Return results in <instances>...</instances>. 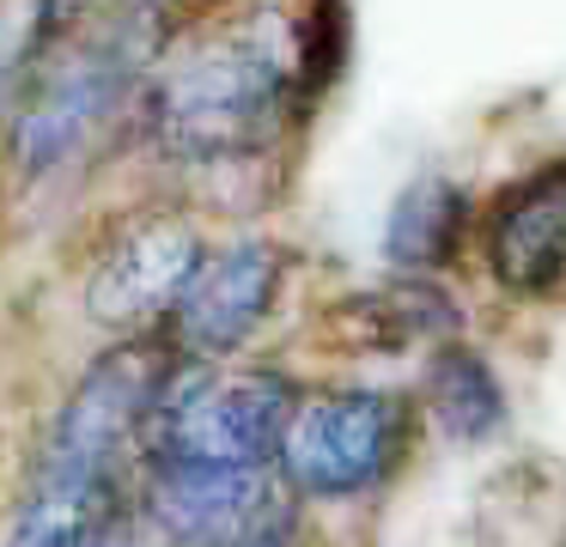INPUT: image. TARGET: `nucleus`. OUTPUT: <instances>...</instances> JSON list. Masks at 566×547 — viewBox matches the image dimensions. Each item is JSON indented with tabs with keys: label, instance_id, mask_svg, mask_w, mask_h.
<instances>
[{
	"label": "nucleus",
	"instance_id": "1",
	"mask_svg": "<svg viewBox=\"0 0 566 547\" xmlns=\"http://www.w3.org/2000/svg\"><path fill=\"white\" fill-rule=\"evenodd\" d=\"M311 19L281 0H238L165 36L135 104V134L184 177H226L281 146L293 109L323 92Z\"/></svg>",
	"mask_w": 566,
	"mask_h": 547
},
{
	"label": "nucleus",
	"instance_id": "2",
	"mask_svg": "<svg viewBox=\"0 0 566 547\" xmlns=\"http://www.w3.org/2000/svg\"><path fill=\"white\" fill-rule=\"evenodd\" d=\"M165 36L171 19L159 0H92L62 36H50L0 122L13 177L55 182L86 165L123 122H135Z\"/></svg>",
	"mask_w": 566,
	"mask_h": 547
},
{
	"label": "nucleus",
	"instance_id": "3",
	"mask_svg": "<svg viewBox=\"0 0 566 547\" xmlns=\"http://www.w3.org/2000/svg\"><path fill=\"white\" fill-rule=\"evenodd\" d=\"M298 396L269 365H226V359H184L159 389L147 420L153 462H196V469H256L281 456L286 420Z\"/></svg>",
	"mask_w": 566,
	"mask_h": 547
},
{
	"label": "nucleus",
	"instance_id": "4",
	"mask_svg": "<svg viewBox=\"0 0 566 547\" xmlns=\"http://www.w3.org/2000/svg\"><path fill=\"white\" fill-rule=\"evenodd\" d=\"M177 365V347H153L147 335H123V347L98 353L74 396L62 401L50 425L38 469L50 474H123L128 450L147 438V420L159 408V389Z\"/></svg>",
	"mask_w": 566,
	"mask_h": 547
},
{
	"label": "nucleus",
	"instance_id": "5",
	"mask_svg": "<svg viewBox=\"0 0 566 547\" xmlns=\"http://www.w3.org/2000/svg\"><path fill=\"white\" fill-rule=\"evenodd\" d=\"M408 438V401L396 389H329L293 408L281 469L311 498H354L390 474Z\"/></svg>",
	"mask_w": 566,
	"mask_h": 547
},
{
	"label": "nucleus",
	"instance_id": "6",
	"mask_svg": "<svg viewBox=\"0 0 566 547\" xmlns=\"http://www.w3.org/2000/svg\"><path fill=\"white\" fill-rule=\"evenodd\" d=\"M201 255H208V238L189 213L140 207L98 243V262L86 274V316L111 335H147L171 323Z\"/></svg>",
	"mask_w": 566,
	"mask_h": 547
},
{
	"label": "nucleus",
	"instance_id": "7",
	"mask_svg": "<svg viewBox=\"0 0 566 547\" xmlns=\"http://www.w3.org/2000/svg\"><path fill=\"white\" fill-rule=\"evenodd\" d=\"M147 523L171 547H232L269 541L293 523V481L269 462L256 469H196V462H153Z\"/></svg>",
	"mask_w": 566,
	"mask_h": 547
},
{
	"label": "nucleus",
	"instance_id": "8",
	"mask_svg": "<svg viewBox=\"0 0 566 547\" xmlns=\"http://www.w3.org/2000/svg\"><path fill=\"white\" fill-rule=\"evenodd\" d=\"M281 280H286V262L262 238H238L208 250L171 311V347L184 359H232L269 323Z\"/></svg>",
	"mask_w": 566,
	"mask_h": 547
},
{
	"label": "nucleus",
	"instance_id": "9",
	"mask_svg": "<svg viewBox=\"0 0 566 547\" xmlns=\"http://www.w3.org/2000/svg\"><path fill=\"white\" fill-rule=\"evenodd\" d=\"M481 262L512 298H548L566 286V152L524 170L488 201Z\"/></svg>",
	"mask_w": 566,
	"mask_h": 547
},
{
	"label": "nucleus",
	"instance_id": "10",
	"mask_svg": "<svg viewBox=\"0 0 566 547\" xmlns=\"http://www.w3.org/2000/svg\"><path fill=\"white\" fill-rule=\"evenodd\" d=\"M128 517L123 474H50L38 469L25 505L0 547H104Z\"/></svg>",
	"mask_w": 566,
	"mask_h": 547
},
{
	"label": "nucleus",
	"instance_id": "11",
	"mask_svg": "<svg viewBox=\"0 0 566 547\" xmlns=\"http://www.w3.org/2000/svg\"><path fill=\"white\" fill-rule=\"evenodd\" d=\"M463 238H469V189L439 177V170L408 182L390 201V219H384V255L396 267H415V274L451 267L463 255Z\"/></svg>",
	"mask_w": 566,
	"mask_h": 547
},
{
	"label": "nucleus",
	"instance_id": "12",
	"mask_svg": "<svg viewBox=\"0 0 566 547\" xmlns=\"http://www.w3.org/2000/svg\"><path fill=\"white\" fill-rule=\"evenodd\" d=\"M427 413L439 420L444 438L457 444H481L493 425L505 420V389L493 377V365L475 347L451 340L427 359Z\"/></svg>",
	"mask_w": 566,
	"mask_h": 547
},
{
	"label": "nucleus",
	"instance_id": "13",
	"mask_svg": "<svg viewBox=\"0 0 566 547\" xmlns=\"http://www.w3.org/2000/svg\"><path fill=\"white\" fill-rule=\"evenodd\" d=\"M104 547H171V541H165V535L153 529V523L140 529V523H128V517H123V523H116V535H111Z\"/></svg>",
	"mask_w": 566,
	"mask_h": 547
},
{
	"label": "nucleus",
	"instance_id": "14",
	"mask_svg": "<svg viewBox=\"0 0 566 547\" xmlns=\"http://www.w3.org/2000/svg\"><path fill=\"white\" fill-rule=\"evenodd\" d=\"M232 547H286V535H269V541H232Z\"/></svg>",
	"mask_w": 566,
	"mask_h": 547
},
{
	"label": "nucleus",
	"instance_id": "15",
	"mask_svg": "<svg viewBox=\"0 0 566 547\" xmlns=\"http://www.w3.org/2000/svg\"><path fill=\"white\" fill-rule=\"evenodd\" d=\"M159 7H171V0H159Z\"/></svg>",
	"mask_w": 566,
	"mask_h": 547
}]
</instances>
